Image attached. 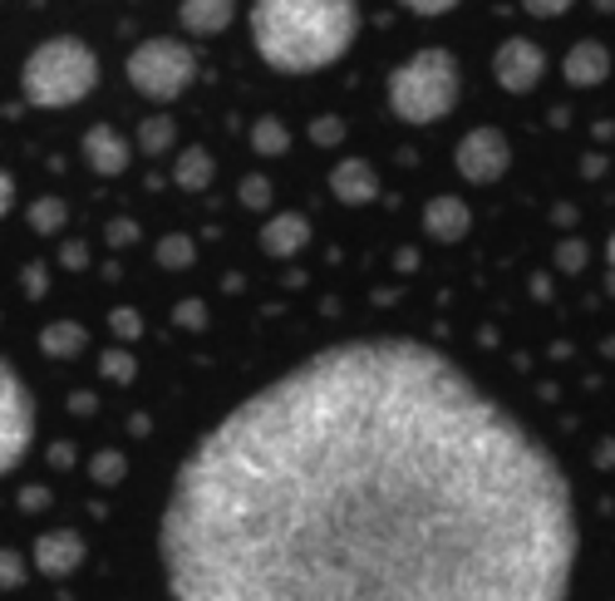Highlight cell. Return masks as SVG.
I'll return each instance as SVG.
<instances>
[{"mask_svg":"<svg viewBox=\"0 0 615 601\" xmlns=\"http://www.w3.org/2000/svg\"><path fill=\"white\" fill-rule=\"evenodd\" d=\"M99 370H104L114 385H128V380L139 375V360H133L128 350H104V355H99Z\"/></svg>","mask_w":615,"mask_h":601,"instance_id":"obj_22","label":"cell"},{"mask_svg":"<svg viewBox=\"0 0 615 601\" xmlns=\"http://www.w3.org/2000/svg\"><path fill=\"white\" fill-rule=\"evenodd\" d=\"M25 587V558L15 548H0V591Z\"/></svg>","mask_w":615,"mask_h":601,"instance_id":"obj_26","label":"cell"},{"mask_svg":"<svg viewBox=\"0 0 615 601\" xmlns=\"http://www.w3.org/2000/svg\"><path fill=\"white\" fill-rule=\"evenodd\" d=\"M79 562H85V537L75 527H54V533L35 537V567L44 577H69Z\"/></svg>","mask_w":615,"mask_h":601,"instance_id":"obj_9","label":"cell"},{"mask_svg":"<svg viewBox=\"0 0 615 601\" xmlns=\"http://www.w3.org/2000/svg\"><path fill=\"white\" fill-rule=\"evenodd\" d=\"M85 163L99 178H118V172L133 163V143H128L114 124H94V129L85 133Z\"/></svg>","mask_w":615,"mask_h":601,"instance_id":"obj_10","label":"cell"},{"mask_svg":"<svg viewBox=\"0 0 615 601\" xmlns=\"http://www.w3.org/2000/svg\"><path fill=\"white\" fill-rule=\"evenodd\" d=\"M424 232L434 236V242H463V236L473 232V213H467L463 197L444 193L424 207Z\"/></svg>","mask_w":615,"mask_h":601,"instance_id":"obj_13","label":"cell"},{"mask_svg":"<svg viewBox=\"0 0 615 601\" xmlns=\"http://www.w3.org/2000/svg\"><path fill=\"white\" fill-rule=\"evenodd\" d=\"M172 139H178V129H172L168 114H149V118L139 124V149H143V153H168Z\"/></svg>","mask_w":615,"mask_h":601,"instance_id":"obj_20","label":"cell"},{"mask_svg":"<svg viewBox=\"0 0 615 601\" xmlns=\"http://www.w3.org/2000/svg\"><path fill=\"white\" fill-rule=\"evenodd\" d=\"M124 453H94V463H89V473H94V484H118L124 478Z\"/></svg>","mask_w":615,"mask_h":601,"instance_id":"obj_28","label":"cell"},{"mask_svg":"<svg viewBox=\"0 0 615 601\" xmlns=\"http://www.w3.org/2000/svg\"><path fill=\"white\" fill-rule=\"evenodd\" d=\"M605 261H611V271H615V232H611V242H605Z\"/></svg>","mask_w":615,"mask_h":601,"instance_id":"obj_38","label":"cell"},{"mask_svg":"<svg viewBox=\"0 0 615 601\" xmlns=\"http://www.w3.org/2000/svg\"><path fill=\"white\" fill-rule=\"evenodd\" d=\"M246 21L256 54L281 75L335 65L360 35V11L350 0H256Z\"/></svg>","mask_w":615,"mask_h":601,"instance_id":"obj_2","label":"cell"},{"mask_svg":"<svg viewBox=\"0 0 615 601\" xmlns=\"http://www.w3.org/2000/svg\"><path fill=\"white\" fill-rule=\"evenodd\" d=\"M64 217H69V207H64L60 197H40V203L30 207V227H35V232H64Z\"/></svg>","mask_w":615,"mask_h":601,"instance_id":"obj_21","label":"cell"},{"mask_svg":"<svg viewBox=\"0 0 615 601\" xmlns=\"http://www.w3.org/2000/svg\"><path fill=\"white\" fill-rule=\"evenodd\" d=\"M562 459L414 335H355L252 389L178 463L168 601H566Z\"/></svg>","mask_w":615,"mask_h":601,"instance_id":"obj_1","label":"cell"},{"mask_svg":"<svg viewBox=\"0 0 615 601\" xmlns=\"http://www.w3.org/2000/svg\"><path fill=\"white\" fill-rule=\"evenodd\" d=\"M448 11H453V0H428V5L419 0V5H409V15H424V21L428 15H448Z\"/></svg>","mask_w":615,"mask_h":601,"instance_id":"obj_33","label":"cell"},{"mask_svg":"<svg viewBox=\"0 0 615 601\" xmlns=\"http://www.w3.org/2000/svg\"><path fill=\"white\" fill-rule=\"evenodd\" d=\"M44 286H50V281H44V267L25 271V291H30V296H44Z\"/></svg>","mask_w":615,"mask_h":601,"instance_id":"obj_35","label":"cell"},{"mask_svg":"<svg viewBox=\"0 0 615 601\" xmlns=\"http://www.w3.org/2000/svg\"><path fill=\"white\" fill-rule=\"evenodd\" d=\"M458 60L438 44L409 54L399 69L389 75V108L403 118V124H438V118L453 114L458 104Z\"/></svg>","mask_w":615,"mask_h":601,"instance_id":"obj_4","label":"cell"},{"mask_svg":"<svg viewBox=\"0 0 615 601\" xmlns=\"http://www.w3.org/2000/svg\"><path fill=\"white\" fill-rule=\"evenodd\" d=\"M271 178H261V172H252V178H242V203L252 207V213H261V207H271Z\"/></svg>","mask_w":615,"mask_h":601,"instance_id":"obj_24","label":"cell"},{"mask_svg":"<svg viewBox=\"0 0 615 601\" xmlns=\"http://www.w3.org/2000/svg\"><path fill=\"white\" fill-rule=\"evenodd\" d=\"M11 207H15V183H11V172L0 168V217L11 213Z\"/></svg>","mask_w":615,"mask_h":601,"instance_id":"obj_34","label":"cell"},{"mask_svg":"<svg viewBox=\"0 0 615 601\" xmlns=\"http://www.w3.org/2000/svg\"><path fill=\"white\" fill-rule=\"evenodd\" d=\"M572 5L566 0H537V5H527V15H537V21H556V15H566Z\"/></svg>","mask_w":615,"mask_h":601,"instance_id":"obj_31","label":"cell"},{"mask_svg":"<svg viewBox=\"0 0 615 601\" xmlns=\"http://www.w3.org/2000/svg\"><path fill=\"white\" fill-rule=\"evenodd\" d=\"M213 178H217V163H213V153H207V149H197V143H192L188 153H178L172 183H178L182 193H207V188H213Z\"/></svg>","mask_w":615,"mask_h":601,"instance_id":"obj_16","label":"cell"},{"mask_svg":"<svg viewBox=\"0 0 615 601\" xmlns=\"http://www.w3.org/2000/svg\"><path fill=\"white\" fill-rule=\"evenodd\" d=\"M586 257H591V247H586L581 236H566L562 247H556V271H586Z\"/></svg>","mask_w":615,"mask_h":601,"instance_id":"obj_27","label":"cell"},{"mask_svg":"<svg viewBox=\"0 0 615 601\" xmlns=\"http://www.w3.org/2000/svg\"><path fill=\"white\" fill-rule=\"evenodd\" d=\"M99 85V54L79 35H54L35 44L21 69V94L35 108H69L89 99Z\"/></svg>","mask_w":615,"mask_h":601,"instance_id":"obj_3","label":"cell"},{"mask_svg":"<svg viewBox=\"0 0 615 601\" xmlns=\"http://www.w3.org/2000/svg\"><path fill=\"white\" fill-rule=\"evenodd\" d=\"M562 75L572 89H595L605 85V75H611V50H605L601 40H576L572 50H566L562 60Z\"/></svg>","mask_w":615,"mask_h":601,"instance_id":"obj_11","label":"cell"},{"mask_svg":"<svg viewBox=\"0 0 615 601\" xmlns=\"http://www.w3.org/2000/svg\"><path fill=\"white\" fill-rule=\"evenodd\" d=\"M172 325H182V331H202V325H207V306H202V300H178Z\"/></svg>","mask_w":615,"mask_h":601,"instance_id":"obj_29","label":"cell"},{"mask_svg":"<svg viewBox=\"0 0 615 601\" xmlns=\"http://www.w3.org/2000/svg\"><path fill=\"white\" fill-rule=\"evenodd\" d=\"M605 291H611V296H615V271H605Z\"/></svg>","mask_w":615,"mask_h":601,"instance_id":"obj_39","label":"cell"},{"mask_svg":"<svg viewBox=\"0 0 615 601\" xmlns=\"http://www.w3.org/2000/svg\"><path fill=\"white\" fill-rule=\"evenodd\" d=\"M108 325H114L118 341H139L143 335V316L133 311V306H114V311H108Z\"/></svg>","mask_w":615,"mask_h":601,"instance_id":"obj_25","label":"cell"},{"mask_svg":"<svg viewBox=\"0 0 615 601\" xmlns=\"http://www.w3.org/2000/svg\"><path fill=\"white\" fill-rule=\"evenodd\" d=\"M330 193H335L339 203L364 207L380 197V178H374V168L364 158H339L335 168H330Z\"/></svg>","mask_w":615,"mask_h":601,"instance_id":"obj_12","label":"cell"},{"mask_svg":"<svg viewBox=\"0 0 615 601\" xmlns=\"http://www.w3.org/2000/svg\"><path fill=\"white\" fill-rule=\"evenodd\" d=\"M453 168L463 172L467 183H498L502 172L512 168V143L502 129H473L458 139Z\"/></svg>","mask_w":615,"mask_h":601,"instance_id":"obj_7","label":"cell"},{"mask_svg":"<svg viewBox=\"0 0 615 601\" xmlns=\"http://www.w3.org/2000/svg\"><path fill=\"white\" fill-rule=\"evenodd\" d=\"M595 463H601V469H611V463H615V439H605V444H601V453H595Z\"/></svg>","mask_w":615,"mask_h":601,"instance_id":"obj_36","label":"cell"},{"mask_svg":"<svg viewBox=\"0 0 615 601\" xmlns=\"http://www.w3.org/2000/svg\"><path fill=\"white\" fill-rule=\"evenodd\" d=\"M124 75L143 99L168 104V99H178L197 79V60H192V50L182 40H143L139 50L128 54Z\"/></svg>","mask_w":615,"mask_h":601,"instance_id":"obj_5","label":"cell"},{"mask_svg":"<svg viewBox=\"0 0 615 601\" xmlns=\"http://www.w3.org/2000/svg\"><path fill=\"white\" fill-rule=\"evenodd\" d=\"M541 75H547V54H541L537 40L512 35V40H502L498 54H492V79H498L508 94H527V89H537Z\"/></svg>","mask_w":615,"mask_h":601,"instance_id":"obj_8","label":"cell"},{"mask_svg":"<svg viewBox=\"0 0 615 601\" xmlns=\"http://www.w3.org/2000/svg\"><path fill=\"white\" fill-rule=\"evenodd\" d=\"M306 242H310V217H300V213H277L271 222L261 227V252L266 257H296Z\"/></svg>","mask_w":615,"mask_h":601,"instance_id":"obj_14","label":"cell"},{"mask_svg":"<svg viewBox=\"0 0 615 601\" xmlns=\"http://www.w3.org/2000/svg\"><path fill=\"white\" fill-rule=\"evenodd\" d=\"M192 261H197V242H192L188 232H172L158 242V267L163 271H188Z\"/></svg>","mask_w":615,"mask_h":601,"instance_id":"obj_19","label":"cell"},{"mask_svg":"<svg viewBox=\"0 0 615 601\" xmlns=\"http://www.w3.org/2000/svg\"><path fill=\"white\" fill-rule=\"evenodd\" d=\"M531 296H552V281H547V277H531Z\"/></svg>","mask_w":615,"mask_h":601,"instance_id":"obj_37","label":"cell"},{"mask_svg":"<svg viewBox=\"0 0 615 601\" xmlns=\"http://www.w3.org/2000/svg\"><path fill=\"white\" fill-rule=\"evenodd\" d=\"M310 143H320V149H335V143H345V118H339V114L310 118Z\"/></svg>","mask_w":615,"mask_h":601,"instance_id":"obj_23","label":"cell"},{"mask_svg":"<svg viewBox=\"0 0 615 601\" xmlns=\"http://www.w3.org/2000/svg\"><path fill=\"white\" fill-rule=\"evenodd\" d=\"M178 21L188 35H222L236 21V5L232 0H188L178 11Z\"/></svg>","mask_w":615,"mask_h":601,"instance_id":"obj_15","label":"cell"},{"mask_svg":"<svg viewBox=\"0 0 615 601\" xmlns=\"http://www.w3.org/2000/svg\"><path fill=\"white\" fill-rule=\"evenodd\" d=\"M291 149V129L281 124L277 114H261L252 124V153H261V158H281V153Z\"/></svg>","mask_w":615,"mask_h":601,"instance_id":"obj_18","label":"cell"},{"mask_svg":"<svg viewBox=\"0 0 615 601\" xmlns=\"http://www.w3.org/2000/svg\"><path fill=\"white\" fill-rule=\"evenodd\" d=\"M35 444V405L25 380L15 375L11 360H0V478L30 453Z\"/></svg>","mask_w":615,"mask_h":601,"instance_id":"obj_6","label":"cell"},{"mask_svg":"<svg viewBox=\"0 0 615 601\" xmlns=\"http://www.w3.org/2000/svg\"><path fill=\"white\" fill-rule=\"evenodd\" d=\"M85 345H89V335H85V325H75V321H54L40 331V350L50 355V360H69V355H79Z\"/></svg>","mask_w":615,"mask_h":601,"instance_id":"obj_17","label":"cell"},{"mask_svg":"<svg viewBox=\"0 0 615 601\" xmlns=\"http://www.w3.org/2000/svg\"><path fill=\"white\" fill-rule=\"evenodd\" d=\"M60 261H64V267H89V247H85V242H64V252H60Z\"/></svg>","mask_w":615,"mask_h":601,"instance_id":"obj_32","label":"cell"},{"mask_svg":"<svg viewBox=\"0 0 615 601\" xmlns=\"http://www.w3.org/2000/svg\"><path fill=\"white\" fill-rule=\"evenodd\" d=\"M108 242H114V247H128V242H139V227L128 222V217H118V222H108Z\"/></svg>","mask_w":615,"mask_h":601,"instance_id":"obj_30","label":"cell"}]
</instances>
